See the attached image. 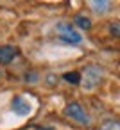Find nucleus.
I'll use <instances>...</instances> for the list:
<instances>
[{
	"mask_svg": "<svg viewBox=\"0 0 120 130\" xmlns=\"http://www.w3.org/2000/svg\"><path fill=\"white\" fill-rule=\"evenodd\" d=\"M100 80H102V68L100 66H88L84 70V75L81 77V82H82L86 91H91L93 87H97Z\"/></svg>",
	"mask_w": 120,
	"mask_h": 130,
	"instance_id": "nucleus-1",
	"label": "nucleus"
},
{
	"mask_svg": "<svg viewBox=\"0 0 120 130\" xmlns=\"http://www.w3.org/2000/svg\"><path fill=\"white\" fill-rule=\"evenodd\" d=\"M56 30H57L59 39H61L63 43H68V45H79V43L82 41L81 34H79L77 30H74V27L68 25V23H57V25H56Z\"/></svg>",
	"mask_w": 120,
	"mask_h": 130,
	"instance_id": "nucleus-2",
	"label": "nucleus"
},
{
	"mask_svg": "<svg viewBox=\"0 0 120 130\" xmlns=\"http://www.w3.org/2000/svg\"><path fill=\"white\" fill-rule=\"evenodd\" d=\"M65 112H66V116H70V118L75 119L77 123H82V125H88V123H90L88 112H86L79 103H68L66 109H65Z\"/></svg>",
	"mask_w": 120,
	"mask_h": 130,
	"instance_id": "nucleus-3",
	"label": "nucleus"
},
{
	"mask_svg": "<svg viewBox=\"0 0 120 130\" xmlns=\"http://www.w3.org/2000/svg\"><path fill=\"white\" fill-rule=\"evenodd\" d=\"M31 103L23 98V96H15L13 102H11V110L16 114V116H29L31 114Z\"/></svg>",
	"mask_w": 120,
	"mask_h": 130,
	"instance_id": "nucleus-4",
	"label": "nucleus"
},
{
	"mask_svg": "<svg viewBox=\"0 0 120 130\" xmlns=\"http://www.w3.org/2000/svg\"><path fill=\"white\" fill-rule=\"evenodd\" d=\"M15 57H16V48H13V46H9V45L0 46V62H2V64L11 62Z\"/></svg>",
	"mask_w": 120,
	"mask_h": 130,
	"instance_id": "nucleus-5",
	"label": "nucleus"
},
{
	"mask_svg": "<svg viewBox=\"0 0 120 130\" xmlns=\"http://www.w3.org/2000/svg\"><path fill=\"white\" fill-rule=\"evenodd\" d=\"M90 7H91L97 14H104V13L109 9V2H106V0H91V2H90Z\"/></svg>",
	"mask_w": 120,
	"mask_h": 130,
	"instance_id": "nucleus-6",
	"label": "nucleus"
},
{
	"mask_svg": "<svg viewBox=\"0 0 120 130\" xmlns=\"http://www.w3.org/2000/svg\"><path fill=\"white\" fill-rule=\"evenodd\" d=\"M74 23L79 27V29H84V30H88L90 27H91V20L88 18V16H82V14H79V16H75V20H74Z\"/></svg>",
	"mask_w": 120,
	"mask_h": 130,
	"instance_id": "nucleus-7",
	"label": "nucleus"
},
{
	"mask_svg": "<svg viewBox=\"0 0 120 130\" xmlns=\"http://www.w3.org/2000/svg\"><path fill=\"white\" fill-rule=\"evenodd\" d=\"M63 78L68 82V84H79L81 82V73H77V71H68V73H65L63 75Z\"/></svg>",
	"mask_w": 120,
	"mask_h": 130,
	"instance_id": "nucleus-8",
	"label": "nucleus"
},
{
	"mask_svg": "<svg viewBox=\"0 0 120 130\" xmlns=\"http://www.w3.org/2000/svg\"><path fill=\"white\" fill-rule=\"evenodd\" d=\"M109 32L113 36H120V23H111L109 25Z\"/></svg>",
	"mask_w": 120,
	"mask_h": 130,
	"instance_id": "nucleus-9",
	"label": "nucleus"
},
{
	"mask_svg": "<svg viewBox=\"0 0 120 130\" xmlns=\"http://www.w3.org/2000/svg\"><path fill=\"white\" fill-rule=\"evenodd\" d=\"M106 130H120V125H116V123H111V125H107V128Z\"/></svg>",
	"mask_w": 120,
	"mask_h": 130,
	"instance_id": "nucleus-10",
	"label": "nucleus"
},
{
	"mask_svg": "<svg viewBox=\"0 0 120 130\" xmlns=\"http://www.w3.org/2000/svg\"><path fill=\"white\" fill-rule=\"evenodd\" d=\"M38 130H54V128H50V126H41V128H38Z\"/></svg>",
	"mask_w": 120,
	"mask_h": 130,
	"instance_id": "nucleus-11",
	"label": "nucleus"
}]
</instances>
